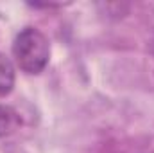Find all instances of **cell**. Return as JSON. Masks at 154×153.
I'll use <instances>...</instances> for the list:
<instances>
[{"mask_svg": "<svg viewBox=\"0 0 154 153\" xmlns=\"http://www.w3.org/2000/svg\"><path fill=\"white\" fill-rule=\"evenodd\" d=\"M152 54H154V41H152Z\"/></svg>", "mask_w": 154, "mask_h": 153, "instance_id": "277c9868", "label": "cell"}, {"mask_svg": "<svg viewBox=\"0 0 154 153\" xmlns=\"http://www.w3.org/2000/svg\"><path fill=\"white\" fill-rule=\"evenodd\" d=\"M152 153H154V151H152Z\"/></svg>", "mask_w": 154, "mask_h": 153, "instance_id": "5b68a950", "label": "cell"}, {"mask_svg": "<svg viewBox=\"0 0 154 153\" xmlns=\"http://www.w3.org/2000/svg\"><path fill=\"white\" fill-rule=\"evenodd\" d=\"M20 126H22L20 114L9 105H0V139L13 135L16 130H20Z\"/></svg>", "mask_w": 154, "mask_h": 153, "instance_id": "3957f363", "label": "cell"}, {"mask_svg": "<svg viewBox=\"0 0 154 153\" xmlns=\"http://www.w3.org/2000/svg\"><path fill=\"white\" fill-rule=\"evenodd\" d=\"M13 58L22 72L41 74L50 61V41L36 27H23L13 41Z\"/></svg>", "mask_w": 154, "mask_h": 153, "instance_id": "6da1fadb", "label": "cell"}, {"mask_svg": "<svg viewBox=\"0 0 154 153\" xmlns=\"http://www.w3.org/2000/svg\"><path fill=\"white\" fill-rule=\"evenodd\" d=\"M16 81V69L11 58L0 52V97H5L13 92Z\"/></svg>", "mask_w": 154, "mask_h": 153, "instance_id": "7a4b0ae2", "label": "cell"}]
</instances>
